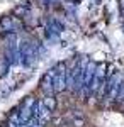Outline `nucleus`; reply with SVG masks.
I'll return each instance as SVG.
<instances>
[{"label": "nucleus", "mask_w": 124, "mask_h": 127, "mask_svg": "<svg viewBox=\"0 0 124 127\" xmlns=\"http://www.w3.org/2000/svg\"><path fill=\"white\" fill-rule=\"evenodd\" d=\"M121 17H123V20H124V3H121Z\"/></svg>", "instance_id": "obj_3"}, {"label": "nucleus", "mask_w": 124, "mask_h": 127, "mask_svg": "<svg viewBox=\"0 0 124 127\" xmlns=\"http://www.w3.org/2000/svg\"><path fill=\"white\" fill-rule=\"evenodd\" d=\"M55 68H51L43 76L41 83H39V90L43 92V95H55V88H53V78H55Z\"/></svg>", "instance_id": "obj_1"}, {"label": "nucleus", "mask_w": 124, "mask_h": 127, "mask_svg": "<svg viewBox=\"0 0 124 127\" xmlns=\"http://www.w3.org/2000/svg\"><path fill=\"white\" fill-rule=\"evenodd\" d=\"M121 3H124V0H121Z\"/></svg>", "instance_id": "obj_4"}, {"label": "nucleus", "mask_w": 124, "mask_h": 127, "mask_svg": "<svg viewBox=\"0 0 124 127\" xmlns=\"http://www.w3.org/2000/svg\"><path fill=\"white\" fill-rule=\"evenodd\" d=\"M41 102H43L49 110H53V112H55V108H56V98H55V95H43Z\"/></svg>", "instance_id": "obj_2"}]
</instances>
